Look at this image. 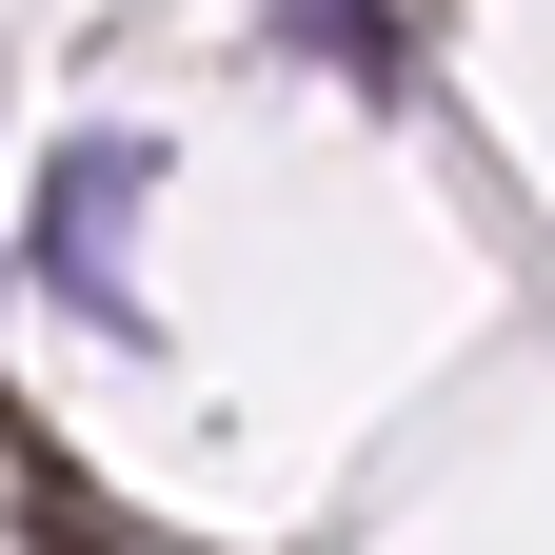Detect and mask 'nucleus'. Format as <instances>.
<instances>
[{
    "instance_id": "f257e3e1",
    "label": "nucleus",
    "mask_w": 555,
    "mask_h": 555,
    "mask_svg": "<svg viewBox=\"0 0 555 555\" xmlns=\"http://www.w3.org/2000/svg\"><path fill=\"white\" fill-rule=\"evenodd\" d=\"M0 456H21V535H40V555H159V535H119V516L80 496V456H60L40 416H0Z\"/></svg>"
},
{
    "instance_id": "f03ea898",
    "label": "nucleus",
    "mask_w": 555,
    "mask_h": 555,
    "mask_svg": "<svg viewBox=\"0 0 555 555\" xmlns=\"http://www.w3.org/2000/svg\"><path fill=\"white\" fill-rule=\"evenodd\" d=\"M119 179H139L119 139H80V159H60V219H40V258H60V278H119Z\"/></svg>"
}]
</instances>
